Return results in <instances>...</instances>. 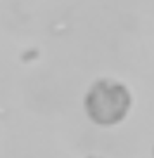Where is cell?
I'll list each match as a JSON object with an SVG mask.
<instances>
[{
	"label": "cell",
	"instance_id": "obj_2",
	"mask_svg": "<svg viewBox=\"0 0 154 158\" xmlns=\"http://www.w3.org/2000/svg\"><path fill=\"white\" fill-rule=\"evenodd\" d=\"M89 158H99V156H89Z\"/></svg>",
	"mask_w": 154,
	"mask_h": 158
},
{
	"label": "cell",
	"instance_id": "obj_1",
	"mask_svg": "<svg viewBox=\"0 0 154 158\" xmlns=\"http://www.w3.org/2000/svg\"><path fill=\"white\" fill-rule=\"evenodd\" d=\"M87 116L101 127H113L125 120L132 106L133 96L125 84L111 78H101L90 85L83 101Z\"/></svg>",
	"mask_w": 154,
	"mask_h": 158
}]
</instances>
